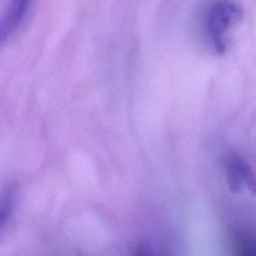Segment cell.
Returning a JSON list of instances; mask_svg holds the SVG:
<instances>
[{
  "label": "cell",
  "mask_w": 256,
  "mask_h": 256,
  "mask_svg": "<svg viewBox=\"0 0 256 256\" xmlns=\"http://www.w3.org/2000/svg\"><path fill=\"white\" fill-rule=\"evenodd\" d=\"M227 185L231 192L241 193L247 190L256 195V174L251 166L237 154H229L224 159Z\"/></svg>",
  "instance_id": "obj_2"
},
{
  "label": "cell",
  "mask_w": 256,
  "mask_h": 256,
  "mask_svg": "<svg viewBox=\"0 0 256 256\" xmlns=\"http://www.w3.org/2000/svg\"><path fill=\"white\" fill-rule=\"evenodd\" d=\"M33 0H9L2 15L0 37L2 42L9 39L25 21Z\"/></svg>",
  "instance_id": "obj_3"
},
{
  "label": "cell",
  "mask_w": 256,
  "mask_h": 256,
  "mask_svg": "<svg viewBox=\"0 0 256 256\" xmlns=\"http://www.w3.org/2000/svg\"><path fill=\"white\" fill-rule=\"evenodd\" d=\"M201 24L211 48L222 54L227 49V33L243 16L234 0H207L201 5Z\"/></svg>",
  "instance_id": "obj_1"
},
{
  "label": "cell",
  "mask_w": 256,
  "mask_h": 256,
  "mask_svg": "<svg viewBox=\"0 0 256 256\" xmlns=\"http://www.w3.org/2000/svg\"><path fill=\"white\" fill-rule=\"evenodd\" d=\"M13 211V195L8 190L6 193L2 196V202H1V231L3 232L5 230L6 225L9 223L10 217L12 215Z\"/></svg>",
  "instance_id": "obj_4"
}]
</instances>
